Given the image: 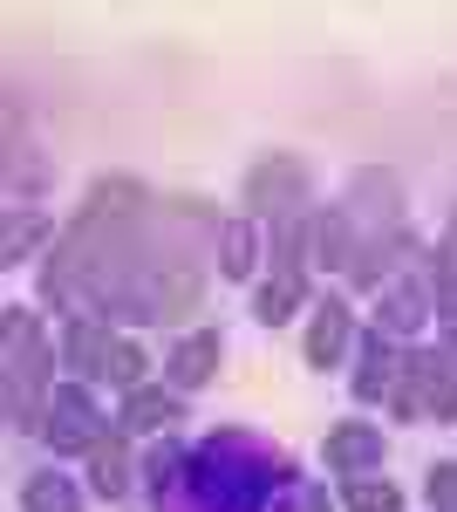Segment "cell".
Instances as JSON below:
<instances>
[{"mask_svg":"<svg viewBox=\"0 0 457 512\" xmlns=\"http://www.w3.org/2000/svg\"><path fill=\"white\" fill-rule=\"evenodd\" d=\"M48 444H55V451H89V444H103V410L89 403V390H82V383H69V390H55Z\"/></svg>","mask_w":457,"mask_h":512,"instance_id":"cell-1","label":"cell"},{"mask_svg":"<svg viewBox=\"0 0 457 512\" xmlns=\"http://www.w3.org/2000/svg\"><path fill=\"white\" fill-rule=\"evenodd\" d=\"M171 417H178V396L151 390V383H137L130 403H123V431H157V424H171Z\"/></svg>","mask_w":457,"mask_h":512,"instance_id":"cell-2","label":"cell"},{"mask_svg":"<svg viewBox=\"0 0 457 512\" xmlns=\"http://www.w3.org/2000/svg\"><path fill=\"white\" fill-rule=\"evenodd\" d=\"M328 465H348V472H362V465H382V437L369 424H348V431L328 437Z\"/></svg>","mask_w":457,"mask_h":512,"instance_id":"cell-3","label":"cell"},{"mask_svg":"<svg viewBox=\"0 0 457 512\" xmlns=\"http://www.w3.org/2000/svg\"><path fill=\"white\" fill-rule=\"evenodd\" d=\"M342 342H348V315L328 301L321 308V321H314V342H307V355H314V369H328V362H342Z\"/></svg>","mask_w":457,"mask_h":512,"instance_id":"cell-4","label":"cell"},{"mask_svg":"<svg viewBox=\"0 0 457 512\" xmlns=\"http://www.w3.org/2000/svg\"><path fill=\"white\" fill-rule=\"evenodd\" d=\"M212 355H219V335H191L185 349L171 355V383H205V376H212Z\"/></svg>","mask_w":457,"mask_h":512,"instance_id":"cell-5","label":"cell"},{"mask_svg":"<svg viewBox=\"0 0 457 512\" xmlns=\"http://www.w3.org/2000/svg\"><path fill=\"white\" fill-rule=\"evenodd\" d=\"M89 485H96L103 499H123V492H130V458H123V444H96V472H89Z\"/></svg>","mask_w":457,"mask_h":512,"instance_id":"cell-6","label":"cell"},{"mask_svg":"<svg viewBox=\"0 0 457 512\" xmlns=\"http://www.w3.org/2000/svg\"><path fill=\"white\" fill-rule=\"evenodd\" d=\"M28 512H82V499H76L69 478L41 472V478H28Z\"/></svg>","mask_w":457,"mask_h":512,"instance_id":"cell-7","label":"cell"},{"mask_svg":"<svg viewBox=\"0 0 457 512\" xmlns=\"http://www.w3.org/2000/svg\"><path fill=\"white\" fill-rule=\"evenodd\" d=\"M103 376L137 390V376H144V349H137V342H110V355H103Z\"/></svg>","mask_w":457,"mask_h":512,"instance_id":"cell-8","label":"cell"},{"mask_svg":"<svg viewBox=\"0 0 457 512\" xmlns=\"http://www.w3.org/2000/svg\"><path fill=\"white\" fill-rule=\"evenodd\" d=\"M348 506H355V512H396V506H403V492H396V485H376V478H362V485H348Z\"/></svg>","mask_w":457,"mask_h":512,"instance_id":"cell-9","label":"cell"},{"mask_svg":"<svg viewBox=\"0 0 457 512\" xmlns=\"http://www.w3.org/2000/svg\"><path fill=\"white\" fill-rule=\"evenodd\" d=\"M253 267V226H226V274Z\"/></svg>","mask_w":457,"mask_h":512,"instance_id":"cell-10","label":"cell"}]
</instances>
